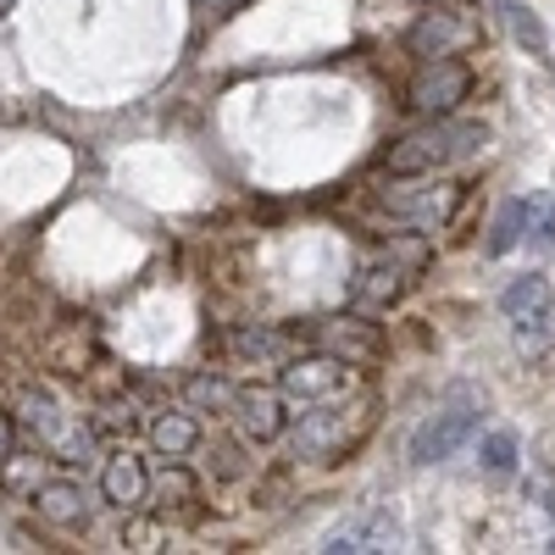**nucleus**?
Instances as JSON below:
<instances>
[{
    "label": "nucleus",
    "mask_w": 555,
    "mask_h": 555,
    "mask_svg": "<svg viewBox=\"0 0 555 555\" xmlns=\"http://www.w3.org/2000/svg\"><path fill=\"white\" fill-rule=\"evenodd\" d=\"M483 139H489L483 122H455V117L444 112V117H434L428 128L400 133L395 145H389V156H384V167H389L395 178H428V172H439V167L455 162V156H473Z\"/></svg>",
    "instance_id": "f257e3e1"
},
{
    "label": "nucleus",
    "mask_w": 555,
    "mask_h": 555,
    "mask_svg": "<svg viewBox=\"0 0 555 555\" xmlns=\"http://www.w3.org/2000/svg\"><path fill=\"white\" fill-rule=\"evenodd\" d=\"M478 411H483V395L473 389V384H455L423 423H416V434H411V461L416 467H434V461H450L461 444L473 439V428H478Z\"/></svg>",
    "instance_id": "f03ea898"
},
{
    "label": "nucleus",
    "mask_w": 555,
    "mask_h": 555,
    "mask_svg": "<svg viewBox=\"0 0 555 555\" xmlns=\"http://www.w3.org/2000/svg\"><path fill=\"white\" fill-rule=\"evenodd\" d=\"M500 311L505 322H512V334L539 345L550 334V317H555V289H550V278L544 272H522L512 278V284L500 289Z\"/></svg>",
    "instance_id": "7ed1b4c3"
},
{
    "label": "nucleus",
    "mask_w": 555,
    "mask_h": 555,
    "mask_svg": "<svg viewBox=\"0 0 555 555\" xmlns=\"http://www.w3.org/2000/svg\"><path fill=\"white\" fill-rule=\"evenodd\" d=\"M467 89H473L467 67L450 62V56H434V62H423V73L411 78V106L428 112V117H444V112H455L461 101H467Z\"/></svg>",
    "instance_id": "20e7f679"
},
{
    "label": "nucleus",
    "mask_w": 555,
    "mask_h": 555,
    "mask_svg": "<svg viewBox=\"0 0 555 555\" xmlns=\"http://www.w3.org/2000/svg\"><path fill=\"white\" fill-rule=\"evenodd\" d=\"M345 384H350L345 361L322 350V356L289 361V366H284V378H278V395H289V400H300V405H317V400H334Z\"/></svg>",
    "instance_id": "39448f33"
},
{
    "label": "nucleus",
    "mask_w": 555,
    "mask_h": 555,
    "mask_svg": "<svg viewBox=\"0 0 555 555\" xmlns=\"http://www.w3.org/2000/svg\"><path fill=\"white\" fill-rule=\"evenodd\" d=\"M467 34L473 28H467V17H461V12H423V17H416V28L405 34V44L423 62H434V56H455V44H467Z\"/></svg>",
    "instance_id": "423d86ee"
},
{
    "label": "nucleus",
    "mask_w": 555,
    "mask_h": 555,
    "mask_svg": "<svg viewBox=\"0 0 555 555\" xmlns=\"http://www.w3.org/2000/svg\"><path fill=\"white\" fill-rule=\"evenodd\" d=\"M384 206L395 217L416 222V228H439L461 206V190H455V183H439V190H395V195H384Z\"/></svg>",
    "instance_id": "0eeeda50"
},
{
    "label": "nucleus",
    "mask_w": 555,
    "mask_h": 555,
    "mask_svg": "<svg viewBox=\"0 0 555 555\" xmlns=\"http://www.w3.org/2000/svg\"><path fill=\"white\" fill-rule=\"evenodd\" d=\"M101 494L117 505V512H133V505H145V494H151L145 461H139V455H128V450L106 455V467H101Z\"/></svg>",
    "instance_id": "6e6552de"
},
{
    "label": "nucleus",
    "mask_w": 555,
    "mask_h": 555,
    "mask_svg": "<svg viewBox=\"0 0 555 555\" xmlns=\"http://www.w3.org/2000/svg\"><path fill=\"white\" fill-rule=\"evenodd\" d=\"M317 345L328 350V356H339L345 366H361V361L378 356V334L366 328V322H356V317H328L317 328Z\"/></svg>",
    "instance_id": "1a4fd4ad"
},
{
    "label": "nucleus",
    "mask_w": 555,
    "mask_h": 555,
    "mask_svg": "<svg viewBox=\"0 0 555 555\" xmlns=\"http://www.w3.org/2000/svg\"><path fill=\"white\" fill-rule=\"evenodd\" d=\"M345 439H350V423H345V411H334V405H322V400H317V411H306V416H300L295 450H300V455H311V461H322L328 450H339Z\"/></svg>",
    "instance_id": "9d476101"
},
{
    "label": "nucleus",
    "mask_w": 555,
    "mask_h": 555,
    "mask_svg": "<svg viewBox=\"0 0 555 555\" xmlns=\"http://www.w3.org/2000/svg\"><path fill=\"white\" fill-rule=\"evenodd\" d=\"M234 416H240V428H245L256 444H267V439L284 434V395L245 389V395H234Z\"/></svg>",
    "instance_id": "9b49d317"
},
{
    "label": "nucleus",
    "mask_w": 555,
    "mask_h": 555,
    "mask_svg": "<svg viewBox=\"0 0 555 555\" xmlns=\"http://www.w3.org/2000/svg\"><path fill=\"white\" fill-rule=\"evenodd\" d=\"M34 512L51 517V522H62V528H78V522L89 517V500H83L78 483H44V489L34 494Z\"/></svg>",
    "instance_id": "f8f14e48"
},
{
    "label": "nucleus",
    "mask_w": 555,
    "mask_h": 555,
    "mask_svg": "<svg viewBox=\"0 0 555 555\" xmlns=\"http://www.w3.org/2000/svg\"><path fill=\"white\" fill-rule=\"evenodd\" d=\"M151 439H156L162 455L178 461V455H190L201 444V423H195V416H183V411H162L156 423H151Z\"/></svg>",
    "instance_id": "ddd939ff"
},
{
    "label": "nucleus",
    "mask_w": 555,
    "mask_h": 555,
    "mask_svg": "<svg viewBox=\"0 0 555 555\" xmlns=\"http://www.w3.org/2000/svg\"><path fill=\"white\" fill-rule=\"evenodd\" d=\"M505 28H512V39L522 44L528 56L550 51V34H544V23H539V12L528 7V0H505Z\"/></svg>",
    "instance_id": "4468645a"
},
{
    "label": "nucleus",
    "mask_w": 555,
    "mask_h": 555,
    "mask_svg": "<svg viewBox=\"0 0 555 555\" xmlns=\"http://www.w3.org/2000/svg\"><path fill=\"white\" fill-rule=\"evenodd\" d=\"M528 234V201H505L494 211V228H489V256H505V250H517Z\"/></svg>",
    "instance_id": "2eb2a0df"
},
{
    "label": "nucleus",
    "mask_w": 555,
    "mask_h": 555,
    "mask_svg": "<svg viewBox=\"0 0 555 555\" xmlns=\"http://www.w3.org/2000/svg\"><path fill=\"white\" fill-rule=\"evenodd\" d=\"M400 289H405L400 267H366V272H361V284H356L361 306H389V300H400Z\"/></svg>",
    "instance_id": "dca6fc26"
},
{
    "label": "nucleus",
    "mask_w": 555,
    "mask_h": 555,
    "mask_svg": "<svg viewBox=\"0 0 555 555\" xmlns=\"http://www.w3.org/2000/svg\"><path fill=\"white\" fill-rule=\"evenodd\" d=\"M478 455H483V473H494V478L517 473V434H512V428H494V434L478 444Z\"/></svg>",
    "instance_id": "f3484780"
},
{
    "label": "nucleus",
    "mask_w": 555,
    "mask_h": 555,
    "mask_svg": "<svg viewBox=\"0 0 555 555\" xmlns=\"http://www.w3.org/2000/svg\"><path fill=\"white\" fill-rule=\"evenodd\" d=\"M183 395H190V405H211V411L234 405V389H228V378H217V373H195L190 384H183Z\"/></svg>",
    "instance_id": "a211bd4d"
},
{
    "label": "nucleus",
    "mask_w": 555,
    "mask_h": 555,
    "mask_svg": "<svg viewBox=\"0 0 555 555\" xmlns=\"http://www.w3.org/2000/svg\"><path fill=\"white\" fill-rule=\"evenodd\" d=\"M278 350H284V339H278L272 328H240L234 334V356L240 361H272Z\"/></svg>",
    "instance_id": "6ab92c4d"
},
{
    "label": "nucleus",
    "mask_w": 555,
    "mask_h": 555,
    "mask_svg": "<svg viewBox=\"0 0 555 555\" xmlns=\"http://www.w3.org/2000/svg\"><path fill=\"white\" fill-rule=\"evenodd\" d=\"M550 550H555V544H550Z\"/></svg>",
    "instance_id": "aec40b11"
}]
</instances>
